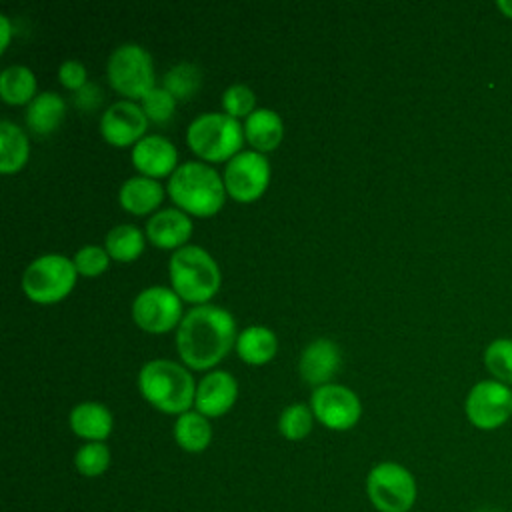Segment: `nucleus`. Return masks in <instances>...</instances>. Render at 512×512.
Returning a JSON list of instances; mask_svg holds the SVG:
<instances>
[{"label":"nucleus","mask_w":512,"mask_h":512,"mask_svg":"<svg viewBox=\"0 0 512 512\" xmlns=\"http://www.w3.org/2000/svg\"><path fill=\"white\" fill-rule=\"evenodd\" d=\"M232 314L214 304L190 308L176 330V348L186 366L206 370L218 364L236 340Z\"/></svg>","instance_id":"nucleus-1"},{"label":"nucleus","mask_w":512,"mask_h":512,"mask_svg":"<svg viewBox=\"0 0 512 512\" xmlns=\"http://www.w3.org/2000/svg\"><path fill=\"white\" fill-rule=\"evenodd\" d=\"M192 374L178 362L156 358L146 362L138 372V390L154 408L168 414H184L196 398Z\"/></svg>","instance_id":"nucleus-2"},{"label":"nucleus","mask_w":512,"mask_h":512,"mask_svg":"<svg viewBox=\"0 0 512 512\" xmlns=\"http://www.w3.org/2000/svg\"><path fill=\"white\" fill-rule=\"evenodd\" d=\"M224 178L218 172L196 160L176 166L168 178V194L182 210L194 216H212L224 202Z\"/></svg>","instance_id":"nucleus-3"},{"label":"nucleus","mask_w":512,"mask_h":512,"mask_svg":"<svg viewBox=\"0 0 512 512\" xmlns=\"http://www.w3.org/2000/svg\"><path fill=\"white\" fill-rule=\"evenodd\" d=\"M172 290L186 302L202 304L210 300L220 286V268L210 252L196 244H184L174 250L168 262Z\"/></svg>","instance_id":"nucleus-4"},{"label":"nucleus","mask_w":512,"mask_h":512,"mask_svg":"<svg viewBox=\"0 0 512 512\" xmlns=\"http://www.w3.org/2000/svg\"><path fill=\"white\" fill-rule=\"evenodd\" d=\"M244 126L226 112H204L196 116L186 130L190 150L208 162H228L240 152Z\"/></svg>","instance_id":"nucleus-5"},{"label":"nucleus","mask_w":512,"mask_h":512,"mask_svg":"<svg viewBox=\"0 0 512 512\" xmlns=\"http://www.w3.org/2000/svg\"><path fill=\"white\" fill-rule=\"evenodd\" d=\"M76 274L74 260L64 254H42L26 266L22 274V288L30 300L38 304H52L72 290Z\"/></svg>","instance_id":"nucleus-6"},{"label":"nucleus","mask_w":512,"mask_h":512,"mask_svg":"<svg viewBox=\"0 0 512 512\" xmlns=\"http://www.w3.org/2000/svg\"><path fill=\"white\" fill-rule=\"evenodd\" d=\"M366 494L378 512H408L416 504L418 486L406 466L388 460L368 472Z\"/></svg>","instance_id":"nucleus-7"},{"label":"nucleus","mask_w":512,"mask_h":512,"mask_svg":"<svg viewBox=\"0 0 512 512\" xmlns=\"http://www.w3.org/2000/svg\"><path fill=\"white\" fill-rule=\"evenodd\" d=\"M106 76L112 88L120 94L128 98H142L150 88H154L152 56L144 46L124 42L108 56Z\"/></svg>","instance_id":"nucleus-8"},{"label":"nucleus","mask_w":512,"mask_h":512,"mask_svg":"<svg viewBox=\"0 0 512 512\" xmlns=\"http://www.w3.org/2000/svg\"><path fill=\"white\" fill-rule=\"evenodd\" d=\"M464 412L478 430H496L512 416V388L498 380H480L466 396Z\"/></svg>","instance_id":"nucleus-9"},{"label":"nucleus","mask_w":512,"mask_h":512,"mask_svg":"<svg viewBox=\"0 0 512 512\" xmlns=\"http://www.w3.org/2000/svg\"><path fill=\"white\" fill-rule=\"evenodd\" d=\"M132 318L146 332H168L182 320V298L166 286H148L132 302Z\"/></svg>","instance_id":"nucleus-10"},{"label":"nucleus","mask_w":512,"mask_h":512,"mask_svg":"<svg viewBox=\"0 0 512 512\" xmlns=\"http://www.w3.org/2000/svg\"><path fill=\"white\" fill-rule=\"evenodd\" d=\"M270 162L258 150H240L224 166L226 192L240 200H256L268 186Z\"/></svg>","instance_id":"nucleus-11"},{"label":"nucleus","mask_w":512,"mask_h":512,"mask_svg":"<svg viewBox=\"0 0 512 512\" xmlns=\"http://www.w3.org/2000/svg\"><path fill=\"white\" fill-rule=\"evenodd\" d=\"M312 414L330 430L352 428L362 412L356 392L342 384H322L310 396Z\"/></svg>","instance_id":"nucleus-12"},{"label":"nucleus","mask_w":512,"mask_h":512,"mask_svg":"<svg viewBox=\"0 0 512 512\" xmlns=\"http://www.w3.org/2000/svg\"><path fill=\"white\" fill-rule=\"evenodd\" d=\"M146 126L148 118L142 106L132 100L112 102L100 118V132L114 146L136 144L140 138H144Z\"/></svg>","instance_id":"nucleus-13"},{"label":"nucleus","mask_w":512,"mask_h":512,"mask_svg":"<svg viewBox=\"0 0 512 512\" xmlns=\"http://www.w3.org/2000/svg\"><path fill=\"white\" fill-rule=\"evenodd\" d=\"M238 396V382L226 370L208 372L196 386L194 406L206 418H216L226 414Z\"/></svg>","instance_id":"nucleus-14"},{"label":"nucleus","mask_w":512,"mask_h":512,"mask_svg":"<svg viewBox=\"0 0 512 512\" xmlns=\"http://www.w3.org/2000/svg\"><path fill=\"white\" fill-rule=\"evenodd\" d=\"M178 150L162 134H148L132 146V162L142 176L158 178L176 170Z\"/></svg>","instance_id":"nucleus-15"},{"label":"nucleus","mask_w":512,"mask_h":512,"mask_svg":"<svg viewBox=\"0 0 512 512\" xmlns=\"http://www.w3.org/2000/svg\"><path fill=\"white\" fill-rule=\"evenodd\" d=\"M340 366V350L336 342L330 338H316L312 340L300 354L298 370L300 376L314 384L316 388L322 384H328V380L334 376V372Z\"/></svg>","instance_id":"nucleus-16"},{"label":"nucleus","mask_w":512,"mask_h":512,"mask_svg":"<svg viewBox=\"0 0 512 512\" xmlns=\"http://www.w3.org/2000/svg\"><path fill=\"white\" fill-rule=\"evenodd\" d=\"M192 234V220L184 210L164 208L146 222V236L158 248H182Z\"/></svg>","instance_id":"nucleus-17"},{"label":"nucleus","mask_w":512,"mask_h":512,"mask_svg":"<svg viewBox=\"0 0 512 512\" xmlns=\"http://www.w3.org/2000/svg\"><path fill=\"white\" fill-rule=\"evenodd\" d=\"M114 426L112 412L100 402H80L70 410V428L88 442H102Z\"/></svg>","instance_id":"nucleus-18"},{"label":"nucleus","mask_w":512,"mask_h":512,"mask_svg":"<svg viewBox=\"0 0 512 512\" xmlns=\"http://www.w3.org/2000/svg\"><path fill=\"white\" fill-rule=\"evenodd\" d=\"M164 198V188L156 178L130 176L118 190V200L124 210L132 214L152 212Z\"/></svg>","instance_id":"nucleus-19"},{"label":"nucleus","mask_w":512,"mask_h":512,"mask_svg":"<svg viewBox=\"0 0 512 512\" xmlns=\"http://www.w3.org/2000/svg\"><path fill=\"white\" fill-rule=\"evenodd\" d=\"M284 134L282 118L270 108H256L244 120V136L258 152L274 150Z\"/></svg>","instance_id":"nucleus-20"},{"label":"nucleus","mask_w":512,"mask_h":512,"mask_svg":"<svg viewBox=\"0 0 512 512\" xmlns=\"http://www.w3.org/2000/svg\"><path fill=\"white\" fill-rule=\"evenodd\" d=\"M66 104L58 92H40L26 106V124L36 134L54 132L64 120Z\"/></svg>","instance_id":"nucleus-21"},{"label":"nucleus","mask_w":512,"mask_h":512,"mask_svg":"<svg viewBox=\"0 0 512 512\" xmlns=\"http://www.w3.org/2000/svg\"><path fill=\"white\" fill-rule=\"evenodd\" d=\"M276 334L266 326H248L236 338V352L248 364H264L276 354Z\"/></svg>","instance_id":"nucleus-22"},{"label":"nucleus","mask_w":512,"mask_h":512,"mask_svg":"<svg viewBox=\"0 0 512 512\" xmlns=\"http://www.w3.org/2000/svg\"><path fill=\"white\" fill-rule=\"evenodd\" d=\"M174 440L186 452H202L212 440V426L204 414L188 410L174 422Z\"/></svg>","instance_id":"nucleus-23"},{"label":"nucleus","mask_w":512,"mask_h":512,"mask_svg":"<svg viewBox=\"0 0 512 512\" xmlns=\"http://www.w3.org/2000/svg\"><path fill=\"white\" fill-rule=\"evenodd\" d=\"M0 96L8 104H30L36 96V76L24 64H10L0 72Z\"/></svg>","instance_id":"nucleus-24"},{"label":"nucleus","mask_w":512,"mask_h":512,"mask_svg":"<svg viewBox=\"0 0 512 512\" xmlns=\"http://www.w3.org/2000/svg\"><path fill=\"white\" fill-rule=\"evenodd\" d=\"M30 144L26 132L10 120L0 122V170L16 172L28 160Z\"/></svg>","instance_id":"nucleus-25"},{"label":"nucleus","mask_w":512,"mask_h":512,"mask_svg":"<svg viewBox=\"0 0 512 512\" xmlns=\"http://www.w3.org/2000/svg\"><path fill=\"white\" fill-rule=\"evenodd\" d=\"M104 248L110 258L118 262H130L144 250V234L134 224H118L108 230L104 238Z\"/></svg>","instance_id":"nucleus-26"},{"label":"nucleus","mask_w":512,"mask_h":512,"mask_svg":"<svg viewBox=\"0 0 512 512\" xmlns=\"http://www.w3.org/2000/svg\"><path fill=\"white\" fill-rule=\"evenodd\" d=\"M202 80V72L192 62H178L174 64L162 78V88H166L176 100L190 98Z\"/></svg>","instance_id":"nucleus-27"},{"label":"nucleus","mask_w":512,"mask_h":512,"mask_svg":"<svg viewBox=\"0 0 512 512\" xmlns=\"http://www.w3.org/2000/svg\"><path fill=\"white\" fill-rule=\"evenodd\" d=\"M484 366L502 384H512V340L496 338L484 350Z\"/></svg>","instance_id":"nucleus-28"},{"label":"nucleus","mask_w":512,"mask_h":512,"mask_svg":"<svg viewBox=\"0 0 512 512\" xmlns=\"http://www.w3.org/2000/svg\"><path fill=\"white\" fill-rule=\"evenodd\" d=\"M110 448L104 442H86L74 454V466L82 476H102L110 466Z\"/></svg>","instance_id":"nucleus-29"},{"label":"nucleus","mask_w":512,"mask_h":512,"mask_svg":"<svg viewBox=\"0 0 512 512\" xmlns=\"http://www.w3.org/2000/svg\"><path fill=\"white\" fill-rule=\"evenodd\" d=\"M312 420H314L312 408H308L306 404L296 402V404L286 406L280 412L278 430L288 440H302V438H306L310 434Z\"/></svg>","instance_id":"nucleus-30"},{"label":"nucleus","mask_w":512,"mask_h":512,"mask_svg":"<svg viewBox=\"0 0 512 512\" xmlns=\"http://www.w3.org/2000/svg\"><path fill=\"white\" fill-rule=\"evenodd\" d=\"M140 100H142V110H144L146 118L156 124L168 122L176 108V98L162 86L150 88Z\"/></svg>","instance_id":"nucleus-31"},{"label":"nucleus","mask_w":512,"mask_h":512,"mask_svg":"<svg viewBox=\"0 0 512 512\" xmlns=\"http://www.w3.org/2000/svg\"><path fill=\"white\" fill-rule=\"evenodd\" d=\"M222 106L224 112L238 118V116H248L250 112H254L256 108V94L250 86L236 82L230 84L224 92H222Z\"/></svg>","instance_id":"nucleus-32"},{"label":"nucleus","mask_w":512,"mask_h":512,"mask_svg":"<svg viewBox=\"0 0 512 512\" xmlns=\"http://www.w3.org/2000/svg\"><path fill=\"white\" fill-rule=\"evenodd\" d=\"M110 254L106 248H100L96 244H86L74 254V266L76 272L82 276H98L108 268Z\"/></svg>","instance_id":"nucleus-33"},{"label":"nucleus","mask_w":512,"mask_h":512,"mask_svg":"<svg viewBox=\"0 0 512 512\" xmlns=\"http://www.w3.org/2000/svg\"><path fill=\"white\" fill-rule=\"evenodd\" d=\"M58 80L70 90H80L86 84V68L80 60H64L58 68Z\"/></svg>","instance_id":"nucleus-34"},{"label":"nucleus","mask_w":512,"mask_h":512,"mask_svg":"<svg viewBox=\"0 0 512 512\" xmlns=\"http://www.w3.org/2000/svg\"><path fill=\"white\" fill-rule=\"evenodd\" d=\"M102 98H104V94H102L100 86L90 84V82H86L80 90L74 92V104H76L80 110H86V112L98 108L100 102H102Z\"/></svg>","instance_id":"nucleus-35"},{"label":"nucleus","mask_w":512,"mask_h":512,"mask_svg":"<svg viewBox=\"0 0 512 512\" xmlns=\"http://www.w3.org/2000/svg\"><path fill=\"white\" fill-rule=\"evenodd\" d=\"M0 24H2V50H4L10 40V22L6 14H0Z\"/></svg>","instance_id":"nucleus-36"},{"label":"nucleus","mask_w":512,"mask_h":512,"mask_svg":"<svg viewBox=\"0 0 512 512\" xmlns=\"http://www.w3.org/2000/svg\"><path fill=\"white\" fill-rule=\"evenodd\" d=\"M498 10L504 14V16H508V18H512V0H498Z\"/></svg>","instance_id":"nucleus-37"}]
</instances>
